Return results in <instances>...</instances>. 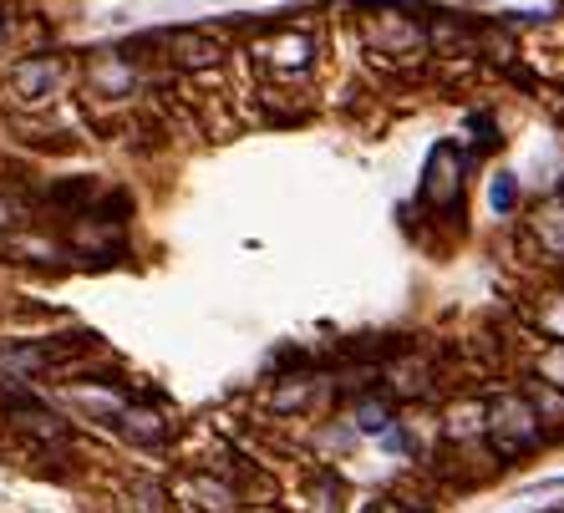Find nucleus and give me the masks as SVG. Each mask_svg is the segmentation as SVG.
<instances>
[{
	"label": "nucleus",
	"instance_id": "9",
	"mask_svg": "<svg viewBox=\"0 0 564 513\" xmlns=\"http://www.w3.org/2000/svg\"><path fill=\"white\" fill-rule=\"evenodd\" d=\"M305 402H311V376H290V382L270 396V407L275 412H301Z\"/></svg>",
	"mask_w": 564,
	"mask_h": 513
},
{
	"label": "nucleus",
	"instance_id": "3",
	"mask_svg": "<svg viewBox=\"0 0 564 513\" xmlns=\"http://www.w3.org/2000/svg\"><path fill=\"white\" fill-rule=\"evenodd\" d=\"M178 499L194 503L198 513H235L239 509V488L224 483V478H214V473H188L184 483H178Z\"/></svg>",
	"mask_w": 564,
	"mask_h": 513
},
{
	"label": "nucleus",
	"instance_id": "6",
	"mask_svg": "<svg viewBox=\"0 0 564 513\" xmlns=\"http://www.w3.org/2000/svg\"><path fill=\"white\" fill-rule=\"evenodd\" d=\"M392 402H381V396L356 402V433H392Z\"/></svg>",
	"mask_w": 564,
	"mask_h": 513
},
{
	"label": "nucleus",
	"instance_id": "7",
	"mask_svg": "<svg viewBox=\"0 0 564 513\" xmlns=\"http://www.w3.org/2000/svg\"><path fill=\"white\" fill-rule=\"evenodd\" d=\"M52 81H56V62H26L21 72H15V87L26 97H46L52 92Z\"/></svg>",
	"mask_w": 564,
	"mask_h": 513
},
{
	"label": "nucleus",
	"instance_id": "13",
	"mask_svg": "<svg viewBox=\"0 0 564 513\" xmlns=\"http://www.w3.org/2000/svg\"><path fill=\"white\" fill-rule=\"evenodd\" d=\"M468 128L478 132V138H473V143H478V148H494V143H499V128H494V118H488V112H473V118H468Z\"/></svg>",
	"mask_w": 564,
	"mask_h": 513
},
{
	"label": "nucleus",
	"instance_id": "15",
	"mask_svg": "<svg viewBox=\"0 0 564 513\" xmlns=\"http://www.w3.org/2000/svg\"><path fill=\"white\" fill-rule=\"evenodd\" d=\"M6 402H11V392H6V382H0V407H6Z\"/></svg>",
	"mask_w": 564,
	"mask_h": 513
},
{
	"label": "nucleus",
	"instance_id": "11",
	"mask_svg": "<svg viewBox=\"0 0 564 513\" xmlns=\"http://www.w3.org/2000/svg\"><path fill=\"white\" fill-rule=\"evenodd\" d=\"M488 204H494L499 214L519 209V184H513V173H499V178H494V188H488Z\"/></svg>",
	"mask_w": 564,
	"mask_h": 513
},
{
	"label": "nucleus",
	"instance_id": "12",
	"mask_svg": "<svg viewBox=\"0 0 564 513\" xmlns=\"http://www.w3.org/2000/svg\"><path fill=\"white\" fill-rule=\"evenodd\" d=\"M132 499H138V513H169V493L158 483H138L132 488Z\"/></svg>",
	"mask_w": 564,
	"mask_h": 513
},
{
	"label": "nucleus",
	"instance_id": "8",
	"mask_svg": "<svg viewBox=\"0 0 564 513\" xmlns=\"http://www.w3.org/2000/svg\"><path fill=\"white\" fill-rule=\"evenodd\" d=\"M534 382L554 386V392H564V341H550L544 346V356L534 361Z\"/></svg>",
	"mask_w": 564,
	"mask_h": 513
},
{
	"label": "nucleus",
	"instance_id": "4",
	"mask_svg": "<svg viewBox=\"0 0 564 513\" xmlns=\"http://www.w3.org/2000/svg\"><path fill=\"white\" fill-rule=\"evenodd\" d=\"M118 433L128 437V443H138V448H158V443H169V422L158 417V412H148V407H132V402H122Z\"/></svg>",
	"mask_w": 564,
	"mask_h": 513
},
{
	"label": "nucleus",
	"instance_id": "1",
	"mask_svg": "<svg viewBox=\"0 0 564 513\" xmlns=\"http://www.w3.org/2000/svg\"><path fill=\"white\" fill-rule=\"evenodd\" d=\"M484 437L499 458H524V452H534L539 443H544V422H539V412L529 407L524 392H503L488 402Z\"/></svg>",
	"mask_w": 564,
	"mask_h": 513
},
{
	"label": "nucleus",
	"instance_id": "14",
	"mask_svg": "<svg viewBox=\"0 0 564 513\" xmlns=\"http://www.w3.org/2000/svg\"><path fill=\"white\" fill-rule=\"evenodd\" d=\"M11 219H15V209L6 204V198H0V229H11Z\"/></svg>",
	"mask_w": 564,
	"mask_h": 513
},
{
	"label": "nucleus",
	"instance_id": "5",
	"mask_svg": "<svg viewBox=\"0 0 564 513\" xmlns=\"http://www.w3.org/2000/svg\"><path fill=\"white\" fill-rule=\"evenodd\" d=\"M484 417H488L484 402H463V407L447 412V437H453V443H473V437H484Z\"/></svg>",
	"mask_w": 564,
	"mask_h": 513
},
{
	"label": "nucleus",
	"instance_id": "10",
	"mask_svg": "<svg viewBox=\"0 0 564 513\" xmlns=\"http://www.w3.org/2000/svg\"><path fill=\"white\" fill-rule=\"evenodd\" d=\"M539 330H544L550 341H564V290L544 295V305H539Z\"/></svg>",
	"mask_w": 564,
	"mask_h": 513
},
{
	"label": "nucleus",
	"instance_id": "2",
	"mask_svg": "<svg viewBox=\"0 0 564 513\" xmlns=\"http://www.w3.org/2000/svg\"><path fill=\"white\" fill-rule=\"evenodd\" d=\"M463 153L453 143H437L433 153H427V163H422V184H417V198L422 209H437V214H453L463 204Z\"/></svg>",
	"mask_w": 564,
	"mask_h": 513
}]
</instances>
